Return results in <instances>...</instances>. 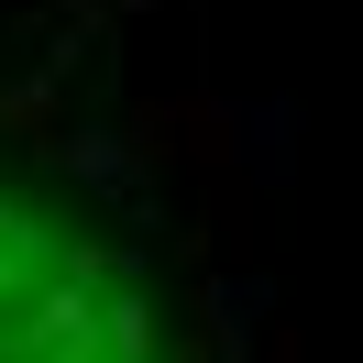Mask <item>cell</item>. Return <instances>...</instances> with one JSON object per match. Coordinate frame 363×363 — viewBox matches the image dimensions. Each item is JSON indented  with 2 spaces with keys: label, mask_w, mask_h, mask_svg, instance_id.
I'll return each instance as SVG.
<instances>
[{
  "label": "cell",
  "mask_w": 363,
  "mask_h": 363,
  "mask_svg": "<svg viewBox=\"0 0 363 363\" xmlns=\"http://www.w3.org/2000/svg\"><path fill=\"white\" fill-rule=\"evenodd\" d=\"M45 165H67V177L99 187V199H133V187H143L133 133H89V121H55V133H45Z\"/></svg>",
  "instance_id": "cell-1"
},
{
  "label": "cell",
  "mask_w": 363,
  "mask_h": 363,
  "mask_svg": "<svg viewBox=\"0 0 363 363\" xmlns=\"http://www.w3.org/2000/svg\"><path fill=\"white\" fill-rule=\"evenodd\" d=\"M99 275H77V264H55L45 286H33V308H23V330L11 341H99Z\"/></svg>",
  "instance_id": "cell-2"
},
{
  "label": "cell",
  "mask_w": 363,
  "mask_h": 363,
  "mask_svg": "<svg viewBox=\"0 0 363 363\" xmlns=\"http://www.w3.org/2000/svg\"><path fill=\"white\" fill-rule=\"evenodd\" d=\"M99 341H111V363H165V330H155V308H143L133 286L99 297Z\"/></svg>",
  "instance_id": "cell-3"
},
{
  "label": "cell",
  "mask_w": 363,
  "mask_h": 363,
  "mask_svg": "<svg viewBox=\"0 0 363 363\" xmlns=\"http://www.w3.org/2000/svg\"><path fill=\"white\" fill-rule=\"evenodd\" d=\"M199 319L220 330V352H253V319H264V286H242V275H209V286H199Z\"/></svg>",
  "instance_id": "cell-4"
},
{
  "label": "cell",
  "mask_w": 363,
  "mask_h": 363,
  "mask_svg": "<svg viewBox=\"0 0 363 363\" xmlns=\"http://www.w3.org/2000/svg\"><path fill=\"white\" fill-rule=\"evenodd\" d=\"M55 121H67V111H55V67H45V77H0V133L45 143Z\"/></svg>",
  "instance_id": "cell-5"
},
{
  "label": "cell",
  "mask_w": 363,
  "mask_h": 363,
  "mask_svg": "<svg viewBox=\"0 0 363 363\" xmlns=\"http://www.w3.org/2000/svg\"><path fill=\"white\" fill-rule=\"evenodd\" d=\"M11 363H111V341H11Z\"/></svg>",
  "instance_id": "cell-6"
},
{
  "label": "cell",
  "mask_w": 363,
  "mask_h": 363,
  "mask_svg": "<svg viewBox=\"0 0 363 363\" xmlns=\"http://www.w3.org/2000/svg\"><path fill=\"white\" fill-rule=\"evenodd\" d=\"M33 264H45V253H11V242H0V308H11V297L33 286Z\"/></svg>",
  "instance_id": "cell-7"
}]
</instances>
